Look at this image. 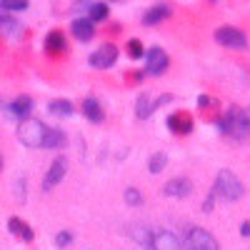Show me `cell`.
<instances>
[{"instance_id":"1","label":"cell","mask_w":250,"mask_h":250,"mask_svg":"<svg viewBox=\"0 0 250 250\" xmlns=\"http://www.w3.org/2000/svg\"><path fill=\"white\" fill-rule=\"evenodd\" d=\"M45 133H48V128L35 118H28V120H23L18 125V140L23 143L25 148H43Z\"/></svg>"},{"instance_id":"2","label":"cell","mask_w":250,"mask_h":250,"mask_svg":"<svg viewBox=\"0 0 250 250\" xmlns=\"http://www.w3.org/2000/svg\"><path fill=\"white\" fill-rule=\"evenodd\" d=\"M215 193H218L223 200L233 203V200H240V198H243L245 185H243V180H240L235 173L220 170V173H218V180H215Z\"/></svg>"},{"instance_id":"3","label":"cell","mask_w":250,"mask_h":250,"mask_svg":"<svg viewBox=\"0 0 250 250\" xmlns=\"http://www.w3.org/2000/svg\"><path fill=\"white\" fill-rule=\"evenodd\" d=\"M218 128L225 133V135H233V138H245L250 133V125H248V118H245V110H238V108H230L220 120H218Z\"/></svg>"},{"instance_id":"4","label":"cell","mask_w":250,"mask_h":250,"mask_svg":"<svg viewBox=\"0 0 250 250\" xmlns=\"http://www.w3.org/2000/svg\"><path fill=\"white\" fill-rule=\"evenodd\" d=\"M183 245H185V250H220L218 240L208 230H203V228H190Z\"/></svg>"},{"instance_id":"5","label":"cell","mask_w":250,"mask_h":250,"mask_svg":"<svg viewBox=\"0 0 250 250\" xmlns=\"http://www.w3.org/2000/svg\"><path fill=\"white\" fill-rule=\"evenodd\" d=\"M215 40H218L220 45H225V48H233V50H243V48L248 45V38L243 35V30L230 28V25L218 28V30H215Z\"/></svg>"},{"instance_id":"6","label":"cell","mask_w":250,"mask_h":250,"mask_svg":"<svg viewBox=\"0 0 250 250\" xmlns=\"http://www.w3.org/2000/svg\"><path fill=\"white\" fill-rule=\"evenodd\" d=\"M148 250H183V240L170 230H155Z\"/></svg>"},{"instance_id":"7","label":"cell","mask_w":250,"mask_h":250,"mask_svg":"<svg viewBox=\"0 0 250 250\" xmlns=\"http://www.w3.org/2000/svg\"><path fill=\"white\" fill-rule=\"evenodd\" d=\"M65 170H68V160L65 158H55L53 165L48 168V175L43 180V190H53V188L65 178Z\"/></svg>"},{"instance_id":"8","label":"cell","mask_w":250,"mask_h":250,"mask_svg":"<svg viewBox=\"0 0 250 250\" xmlns=\"http://www.w3.org/2000/svg\"><path fill=\"white\" fill-rule=\"evenodd\" d=\"M115 60H118V48L115 45H103L88 58V62L93 68H110Z\"/></svg>"},{"instance_id":"9","label":"cell","mask_w":250,"mask_h":250,"mask_svg":"<svg viewBox=\"0 0 250 250\" xmlns=\"http://www.w3.org/2000/svg\"><path fill=\"white\" fill-rule=\"evenodd\" d=\"M163 193L170 195V198H185V195L193 193V183L188 180V178H173V180L165 183Z\"/></svg>"},{"instance_id":"10","label":"cell","mask_w":250,"mask_h":250,"mask_svg":"<svg viewBox=\"0 0 250 250\" xmlns=\"http://www.w3.org/2000/svg\"><path fill=\"white\" fill-rule=\"evenodd\" d=\"M168 70V55H165L163 48H153L148 53V73L150 75H160Z\"/></svg>"},{"instance_id":"11","label":"cell","mask_w":250,"mask_h":250,"mask_svg":"<svg viewBox=\"0 0 250 250\" xmlns=\"http://www.w3.org/2000/svg\"><path fill=\"white\" fill-rule=\"evenodd\" d=\"M73 35L80 40V43H88L95 35V23H90V18H78L73 20Z\"/></svg>"},{"instance_id":"12","label":"cell","mask_w":250,"mask_h":250,"mask_svg":"<svg viewBox=\"0 0 250 250\" xmlns=\"http://www.w3.org/2000/svg\"><path fill=\"white\" fill-rule=\"evenodd\" d=\"M168 128L175 130V133H180V135H185V133L193 130V118L188 115V113H173L168 118Z\"/></svg>"},{"instance_id":"13","label":"cell","mask_w":250,"mask_h":250,"mask_svg":"<svg viewBox=\"0 0 250 250\" xmlns=\"http://www.w3.org/2000/svg\"><path fill=\"white\" fill-rule=\"evenodd\" d=\"M30 110H33V98H28V95H20V98H15V100L10 103V113H13L15 118L28 120Z\"/></svg>"},{"instance_id":"14","label":"cell","mask_w":250,"mask_h":250,"mask_svg":"<svg viewBox=\"0 0 250 250\" xmlns=\"http://www.w3.org/2000/svg\"><path fill=\"white\" fill-rule=\"evenodd\" d=\"M83 113H85V118L93 120V123H103V120H105V113H103L100 103L95 98H85V103H83Z\"/></svg>"},{"instance_id":"15","label":"cell","mask_w":250,"mask_h":250,"mask_svg":"<svg viewBox=\"0 0 250 250\" xmlns=\"http://www.w3.org/2000/svg\"><path fill=\"white\" fill-rule=\"evenodd\" d=\"M65 143H68V138H65V133H62L60 128H48L43 148H50V150H60V148H62V145H65Z\"/></svg>"},{"instance_id":"16","label":"cell","mask_w":250,"mask_h":250,"mask_svg":"<svg viewBox=\"0 0 250 250\" xmlns=\"http://www.w3.org/2000/svg\"><path fill=\"white\" fill-rule=\"evenodd\" d=\"M8 228H10V233H13V235L23 238L25 243H30V240H33V230H30V225H28V223H23L20 218H10V220H8Z\"/></svg>"},{"instance_id":"17","label":"cell","mask_w":250,"mask_h":250,"mask_svg":"<svg viewBox=\"0 0 250 250\" xmlns=\"http://www.w3.org/2000/svg\"><path fill=\"white\" fill-rule=\"evenodd\" d=\"M168 15H170V8L168 5H155V8H150L148 13H145L143 23L145 25H155V23H160V20H165Z\"/></svg>"},{"instance_id":"18","label":"cell","mask_w":250,"mask_h":250,"mask_svg":"<svg viewBox=\"0 0 250 250\" xmlns=\"http://www.w3.org/2000/svg\"><path fill=\"white\" fill-rule=\"evenodd\" d=\"M48 110H50L53 115L68 118V115H73V103H70V100H62V98H58V100H50Z\"/></svg>"},{"instance_id":"19","label":"cell","mask_w":250,"mask_h":250,"mask_svg":"<svg viewBox=\"0 0 250 250\" xmlns=\"http://www.w3.org/2000/svg\"><path fill=\"white\" fill-rule=\"evenodd\" d=\"M45 50H48V53H62V50H65V38H62L58 30L50 33V35L45 38Z\"/></svg>"},{"instance_id":"20","label":"cell","mask_w":250,"mask_h":250,"mask_svg":"<svg viewBox=\"0 0 250 250\" xmlns=\"http://www.w3.org/2000/svg\"><path fill=\"white\" fill-rule=\"evenodd\" d=\"M153 108H155V103H150V95L148 93H140V98H138V118L140 120L150 118Z\"/></svg>"},{"instance_id":"21","label":"cell","mask_w":250,"mask_h":250,"mask_svg":"<svg viewBox=\"0 0 250 250\" xmlns=\"http://www.w3.org/2000/svg\"><path fill=\"white\" fill-rule=\"evenodd\" d=\"M165 163H168V155H165V153H155L148 160V170L150 173H160V170H165Z\"/></svg>"},{"instance_id":"22","label":"cell","mask_w":250,"mask_h":250,"mask_svg":"<svg viewBox=\"0 0 250 250\" xmlns=\"http://www.w3.org/2000/svg\"><path fill=\"white\" fill-rule=\"evenodd\" d=\"M108 18V5L105 3H93L90 5V23H98V20Z\"/></svg>"},{"instance_id":"23","label":"cell","mask_w":250,"mask_h":250,"mask_svg":"<svg viewBox=\"0 0 250 250\" xmlns=\"http://www.w3.org/2000/svg\"><path fill=\"white\" fill-rule=\"evenodd\" d=\"M133 238H135L140 245L148 248V245H150V238H153V230H148V228H135V230H133Z\"/></svg>"},{"instance_id":"24","label":"cell","mask_w":250,"mask_h":250,"mask_svg":"<svg viewBox=\"0 0 250 250\" xmlns=\"http://www.w3.org/2000/svg\"><path fill=\"white\" fill-rule=\"evenodd\" d=\"M0 8L18 13V10H28V3H25V0H3V3H0Z\"/></svg>"},{"instance_id":"25","label":"cell","mask_w":250,"mask_h":250,"mask_svg":"<svg viewBox=\"0 0 250 250\" xmlns=\"http://www.w3.org/2000/svg\"><path fill=\"white\" fill-rule=\"evenodd\" d=\"M125 203L128 205H140L143 203V195H140L138 188H128V190H125Z\"/></svg>"},{"instance_id":"26","label":"cell","mask_w":250,"mask_h":250,"mask_svg":"<svg viewBox=\"0 0 250 250\" xmlns=\"http://www.w3.org/2000/svg\"><path fill=\"white\" fill-rule=\"evenodd\" d=\"M0 28H3L5 33H18V23H15V20L10 18V15H0Z\"/></svg>"},{"instance_id":"27","label":"cell","mask_w":250,"mask_h":250,"mask_svg":"<svg viewBox=\"0 0 250 250\" xmlns=\"http://www.w3.org/2000/svg\"><path fill=\"white\" fill-rule=\"evenodd\" d=\"M128 55H130V58H143V55H145L140 40H130V43H128Z\"/></svg>"},{"instance_id":"28","label":"cell","mask_w":250,"mask_h":250,"mask_svg":"<svg viewBox=\"0 0 250 250\" xmlns=\"http://www.w3.org/2000/svg\"><path fill=\"white\" fill-rule=\"evenodd\" d=\"M70 243H73V233H70V230L58 233V238H55V245H58V248H65V245H70Z\"/></svg>"},{"instance_id":"29","label":"cell","mask_w":250,"mask_h":250,"mask_svg":"<svg viewBox=\"0 0 250 250\" xmlns=\"http://www.w3.org/2000/svg\"><path fill=\"white\" fill-rule=\"evenodd\" d=\"M240 235L243 238H250V223H243L240 225Z\"/></svg>"},{"instance_id":"30","label":"cell","mask_w":250,"mask_h":250,"mask_svg":"<svg viewBox=\"0 0 250 250\" xmlns=\"http://www.w3.org/2000/svg\"><path fill=\"white\" fill-rule=\"evenodd\" d=\"M210 205H213V193L208 195V200H205V205H203V210H205V213H210Z\"/></svg>"},{"instance_id":"31","label":"cell","mask_w":250,"mask_h":250,"mask_svg":"<svg viewBox=\"0 0 250 250\" xmlns=\"http://www.w3.org/2000/svg\"><path fill=\"white\" fill-rule=\"evenodd\" d=\"M245 118H248V125H250V110H245Z\"/></svg>"}]
</instances>
